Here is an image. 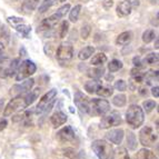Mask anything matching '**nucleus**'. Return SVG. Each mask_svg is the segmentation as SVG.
Here are the masks:
<instances>
[{
  "instance_id": "nucleus-1",
  "label": "nucleus",
  "mask_w": 159,
  "mask_h": 159,
  "mask_svg": "<svg viewBox=\"0 0 159 159\" xmlns=\"http://www.w3.org/2000/svg\"><path fill=\"white\" fill-rule=\"evenodd\" d=\"M40 89H36V90L31 91L29 90L28 93H26L25 95H19L17 96L16 98L11 99L8 102V105L6 106L5 110H3V116L8 117L11 116L12 114L17 111H20V110H24L28 106H30L32 102H34L38 97V93H39Z\"/></svg>"
},
{
  "instance_id": "nucleus-2",
  "label": "nucleus",
  "mask_w": 159,
  "mask_h": 159,
  "mask_svg": "<svg viewBox=\"0 0 159 159\" xmlns=\"http://www.w3.org/2000/svg\"><path fill=\"white\" fill-rule=\"evenodd\" d=\"M126 120L127 124L133 128V129H137L143 124L145 120V112L143 109L138 105H131L128 108L127 112H126Z\"/></svg>"
},
{
  "instance_id": "nucleus-3",
  "label": "nucleus",
  "mask_w": 159,
  "mask_h": 159,
  "mask_svg": "<svg viewBox=\"0 0 159 159\" xmlns=\"http://www.w3.org/2000/svg\"><path fill=\"white\" fill-rule=\"evenodd\" d=\"M19 66V59H10V58H0V78L11 77L16 75L17 69Z\"/></svg>"
},
{
  "instance_id": "nucleus-4",
  "label": "nucleus",
  "mask_w": 159,
  "mask_h": 159,
  "mask_svg": "<svg viewBox=\"0 0 159 159\" xmlns=\"http://www.w3.org/2000/svg\"><path fill=\"white\" fill-rule=\"evenodd\" d=\"M57 96V90L56 89H51L48 93H46L45 95L41 97V99L38 102L37 107H36V112L37 114H45L48 112L51 109V107L53 106L55 99Z\"/></svg>"
},
{
  "instance_id": "nucleus-5",
  "label": "nucleus",
  "mask_w": 159,
  "mask_h": 159,
  "mask_svg": "<svg viewBox=\"0 0 159 159\" xmlns=\"http://www.w3.org/2000/svg\"><path fill=\"white\" fill-rule=\"evenodd\" d=\"M93 152L96 156L98 157V159H109V157L112 155V147L109 143L102 139H97L91 145Z\"/></svg>"
},
{
  "instance_id": "nucleus-6",
  "label": "nucleus",
  "mask_w": 159,
  "mask_h": 159,
  "mask_svg": "<svg viewBox=\"0 0 159 159\" xmlns=\"http://www.w3.org/2000/svg\"><path fill=\"white\" fill-rule=\"evenodd\" d=\"M158 140V135L155 133V130L149 126H145L143 129L139 131V141L143 146L146 148L148 147H154L155 143Z\"/></svg>"
},
{
  "instance_id": "nucleus-7",
  "label": "nucleus",
  "mask_w": 159,
  "mask_h": 159,
  "mask_svg": "<svg viewBox=\"0 0 159 159\" xmlns=\"http://www.w3.org/2000/svg\"><path fill=\"white\" fill-rule=\"evenodd\" d=\"M36 70H37V67L31 60H24L17 69L16 80L20 81V80H24L26 78H29L30 76H32L36 72Z\"/></svg>"
},
{
  "instance_id": "nucleus-8",
  "label": "nucleus",
  "mask_w": 159,
  "mask_h": 159,
  "mask_svg": "<svg viewBox=\"0 0 159 159\" xmlns=\"http://www.w3.org/2000/svg\"><path fill=\"white\" fill-rule=\"evenodd\" d=\"M110 110V103L106 99H93L90 100V106H89V112L88 114L93 116H101L105 115Z\"/></svg>"
},
{
  "instance_id": "nucleus-9",
  "label": "nucleus",
  "mask_w": 159,
  "mask_h": 159,
  "mask_svg": "<svg viewBox=\"0 0 159 159\" xmlns=\"http://www.w3.org/2000/svg\"><path fill=\"white\" fill-rule=\"evenodd\" d=\"M120 124H121L120 114L118 111H111L107 115H103V117L100 120V124H99V127L101 129H108V128L119 126Z\"/></svg>"
},
{
  "instance_id": "nucleus-10",
  "label": "nucleus",
  "mask_w": 159,
  "mask_h": 159,
  "mask_svg": "<svg viewBox=\"0 0 159 159\" xmlns=\"http://www.w3.org/2000/svg\"><path fill=\"white\" fill-rule=\"evenodd\" d=\"M56 58L60 62H67L74 58V48L70 43H60L57 48Z\"/></svg>"
},
{
  "instance_id": "nucleus-11",
  "label": "nucleus",
  "mask_w": 159,
  "mask_h": 159,
  "mask_svg": "<svg viewBox=\"0 0 159 159\" xmlns=\"http://www.w3.org/2000/svg\"><path fill=\"white\" fill-rule=\"evenodd\" d=\"M61 18H62V17H61L58 12L53 13V15H51L50 17H48V18L43 19V21L40 22V25L38 26L37 31L38 32H43V31H48V30L52 29L53 27L56 26V25L60 21Z\"/></svg>"
},
{
  "instance_id": "nucleus-12",
  "label": "nucleus",
  "mask_w": 159,
  "mask_h": 159,
  "mask_svg": "<svg viewBox=\"0 0 159 159\" xmlns=\"http://www.w3.org/2000/svg\"><path fill=\"white\" fill-rule=\"evenodd\" d=\"M76 106L79 108V110L81 112H85V114H88L89 112V106H90V100L88 98L87 96L84 95L80 91H77L75 93V99H74Z\"/></svg>"
},
{
  "instance_id": "nucleus-13",
  "label": "nucleus",
  "mask_w": 159,
  "mask_h": 159,
  "mask_svg": "<svg viewBox=\"0 0 159 159\" xmlns=\"http://www.w3.org/2000/svg\"><path fill=\"white\" fill-rule=\"evenodd\" d=\"M34 84V80L32 78L30 79H27L26 81H24L22 84H18V85H15L11 88V93L12 95H22V93H28L29 90H31L32 86Z\"/></svg>"
},
{
  "instance_id": "nucleus-14",
  "label": "nucleus",
  "mask_w": 159,
  "mask_h": 159,
  "mask_svg": "<svg viewBox=\"0 0 159 159\" xmlns=\"http://www.w3.org/2000/svg\"><path fill=\"white\" fill-rule=\"evenodd\" d=\"M56 138L60 143H69L75 139V131L70 126H66L57 133Z\"/></svg>"
},
{
  "instance_id": "nucleus-15",
  "label": "nucleus",
  "mask_w": 159,
  "mask_h": 159,
  "mask_svg": "<svg viewBox=\"0 0 159 159\" xmlns=\"http://www.w3.org/2000/svg\"><path fill=\"white\" fill-rule=\"evenodd\" d=\"M131 10H133V3L130 2V0H122L121 2H119L117 6L116 12L119 17L124 18V17L129 16L131 13Z\"/></svg>"
},
{
  "instance_id": "nucleus-16",
  "label": "nucleus",
  "mask_w": 159,
  "mask_h": 159,
  "mask_svg": "<svg viewBox=\"0 0 159 159\" xmlns=\"http://www.w3.org/2000/svg\"><path fill=\"white\" fill-rule=\"evenodd\" d=\"M124 136H125V133L122 129H112L109 133H107L106 138L115 145H120L124 139Z\"/></svg>"
},
{
  "instance_id": "nucleus-17",
  "label": "nucleus",
  "mask_w": 159,
  "mask_h": 159,
  "mask_svg": "<svg viewBox=\"0 0 159 159\" xmlns=\"http://www.w3.org/2000/svg\"><path fill=\"white\" fill-rule=\"evenodd\" d=\"M50 121L55 128H58L66 124L67 121V115L64 114L62 111H57L50 117Z\"/></svg>"
},
{
  "instance_id": "nucleus-18",
  "label": "nucleus",
  "mask_w": 159,
  "mask_h": 159,
  "mask_svg": "<svg viewBox=\"0 0 159 159\" xmlns=\"http://www.w3.org/2000/svg\"><path fill=\"white\" fill-rule=\"evenodd\" d=\"M133 39V32L131 31H124L121 34H119V36L117 37L116 43L118 46H125L131 41Z\"/></svg>"
},
{
  "instance_id": "nucleus-19",
  "label": "nucleus",
  "mask_w": 159,
  "mask_h": 159,
  "mask_svg": "<svg viewBox=\"0 0 159 159\" xmlns=\"http://www.w3.org/2000/svg\"><path fill=\"white\" fill-rule=\"evenodd\" d=\"M96 93L98 96H100V97L107 98V97H110L114 93V87H111V86L109 85H101L100 84V86L98 87Z\"/></svg>"
},
{
  "instance_id": "nucleus-20",
  "label": "nucleus",
  "mask_w": 159,
  "mask_h": 159,
  "mask_svg": "<svg viewBox=\"0 0 159 159\" xmlns=\"http://www.w3.org/2000/svg\"><path fill=\"white\" fill-rule=\"evenodd\" d=\"M93 52H95V48H93V46H87V47L82 48L81 50L79 51L78 58H79L80 60H87V59H89L93 56Z\"/></svg>"
},
{
  "instance_id": "nucleus-21",
  "label": "nucleus",
  "mask_w": 159,
  "mask_h": 159,
  "mask_svg": "<svg viewBox=\"0 0 159 159\" xmlns=\"http://www.w3.org/2000/svg\"><path fill=\"white\" fill-rule=\"evenodd\" d=\"M40 0H24V3H22V10L26 13L32 12V10L36 9L38 5H39Z\"/></svg>"
},
{
  "instance_id": "nucleus-22",
  "label": "nucleus",
  "mask_w": 159,
  "mask_h": 159,
  "mask_svg": "<svg viewBox=\"0 0 159 159\" xmlns=\"http://www.w3.org/2000/svg\"><path fill=\"white\" fill-rule=\"evenodd\" d=\"M13 27H15L17 31H18L19 34H21L25 38H29V34H30V32H31V28H30L29 26H27L24 21L15 25Z\"/></svg>"
},
{
  "instance_id": "nucleus-23",
  "label": "nucleus",
  "mask_w": 159,
  "mask_h": 159,
  "mask_svg": "<svg viewBox=\"0 0 159 159\" xmlns=\"http://www.w3.org/2000/svg\"><path fill=\"white\" fill-rule=\"evenodd\" d=\"M136 159H157L155 154L147 148H143L136 154Z\"/></svg>"
},
{
  "instance_id": "nucleus-24",
  "label": "nucleus",
  "mask_w": 159,
  "mask_h": 159,
  "mask_svg": "<svg viewBox=\"0 0 159 159\" xmlns=\"http://www.w3.org/2000/svg\"><path fill=\"white\" fill-rule=\"evenodd\" d=\"M106 61H107V56H106V55H105L103 52H99V53H97V55H95V56L93 57L90 64L93 65V66L99 67V66H102L103 64H106Z\"/></svg>"
},
{
  "instance_id": "nucleus-25",
  "label": "nucleus",
  "mask_w": 159,
  "mask_h": 159,
  "mask_svg": "<svg viewBox=\"0 0 159 159\" xmlns=\"http://www.w3.org/2000/svg\"><path fill=\"white\" fill-rule=\"evenodd\" d=\"M100 84L101 82H99L98 80L91 79V80H89V81L86 82L85 89L87 90V93H96V91H97L98 87L100 86Z\"/></svg>"
},
{
  "instance_id": "nucleus-26",
  "label": "nucleus",
  "mask_w": 159,
  "mask_h": 159,
  "mask_svg": "<svg viewBox=\"0 0 159 159\" xmlns=\"http://www.w3.org/2000/svg\"><path fill=\"white\" fill-rule=\"evenodd\" d=\"M81 10V5H76L69 12V20L71 22H76L79 18V13Z\"/></svg>"
},
{
  "instance_id": "nucleus-27",
  "label": "nucleus",
  "mask_w": 159,
  "mask_h": 159,
  "mask_svg": "<svg viewBox=\"0 0 159 159\" xmlns=\"http://www.w3.org/2000/svg\"><path fill=\"white\" fill-rule=\"evenodd\" d=\"M143 77H145V75L140 71V68H134L131 70V78L135 80L136 84H140V82L143 81Z\"/></svg>"
},
{
  "instance_id": "nucleus-28",
  "label": "nucleus",
  "mask_w": 159,
  "mask_h": 159,
  "mask_svg": "<svg viewBox=\"0 0 159 159\" xmlns=\"http://www.w3.org/2000/svg\"><path fill=\"white\" fill-rule=\"evenodd\" d=\"M158 60H159L158 53H157V52H150V53H148L146 57H145V59H143V64L157 65V64H158Z\"/></svg>"
},
{
  "instance_id": "nucleus-29",
  "label": "nucleus",
  "mask_w": 159,
  "mask_h": 159,
  "mask_svg": "<svg viewBox=\"0 0 159 159\" xmlns=\"http://www.w3.org/2000/svg\"><path fill=\"white\" fill-rule=\"evenodd\" d=\"M127 143H128V148L130 150H135L137 148V139H136V136L134 133H128L127 135Z\"/></svg>"
},
{
  "instance_id": "nucleus-30",
  "label": "nucleus",
  "mask_w": 159,
  "mask_h": 159,
  "mask_svg": "<svg viewBox=\"0 0 159 159\" xmlns=\"http://www.w3.org/2000/svg\"><path fill=\"white\" fill-rule=\"evenodd\" d=\"M122 68V62L118 59H112L108 65V69L110 72H116Z\"/></svg>"
},
{
  "instance_id": "nucleus-31",
  "label": "nucleus",
  "mask_w": 159,
  "mask_h": 159,
  "mask_svg": "<svg viewBox=\"0 0 159 159\" xmlns=\"http://www.w3.org/2000/svg\"><path fill=\"white\" fill-rule=\"evenodd\" d=\"M68 30H69V22L64 20V21H61L60 26H59V30H58V34H59V38H65L68 34Z\"/></svg>"
},
{
  "instance_id": "nucleus-32",
  "label": "nucleus",
  "mask_w": 159,
  "mask_h": 159,
  "mask_svg": "<svg viewBox=\"0 0 159 159\" xmlns=\"http://www.w3.org/2000/svg\"><path fill=\"white\" fill-rule=\"evenodd\" d=\"M156 37V34L152 29H147L146 31L143 34V41L145 43H150Z\"/></svg>"
},
{
  "instance_id": "nucleus-33",
  "label": "nucleus",
  "mask_w": 159,
  "mask_h": 159,
  "mask_svg": "<svg viewBox=\"0 0 159 159\" xmlns=\"http://www.w3.org/2000/svg\"><path fill=\"white\" fill-rule=\"evenodd\" d=\"M112 159H130V157L125 148H118L115 150Z\"/></svg>"
},
{
  "instance_id": "nucleus-34",
  "label": "nucleus",
  "mask_w": 159,
  "mask_h": 159,
  "mask_svg": "<svg viewBox=\"0 0 159 159\" xmlns=\"http://www.w3.org/2000/svg\"><path fill=\"white\" fill-rule=\"evenodd\" d=\"M127 102V98H126L125 95H117L112 99V103H114L116 107H124Z\"/></svg>"
},
{
  "instance_id": "nucleus-35",
  "label": "nucleus",
  "mask_w": 159,
  "mask_h": 159,
  "mask_svg": "<svg viewBox=\"0 0 159 159\" xmlns=\"http://www.w3.org/2000/svg\"><path fill=\"white\" fill-rule=\"evenodd\" d=\"M103 75V68H95L88 70V76L93 79H99L102 77Z\"/></svg>"
},
{
  "instance_id": "nucleus-36",
  "label": "nucleus",
  "mask_w": 159,
  "mask_h": 159,
  "mask_svg": "<svg viewBox=\"0 0 159 159\" xmlns=\"http://www.w3.org/2000/svg\"><path fill=\"white\" fill-rule=\"evenodd\" d=\"M52 5H53V0H43V1H41V3L39 6V12L40 13L46 12Z\"/></svg>"
},
{
  "instance_id": "nucleus-37",
  "label": "nucleus",
  "mask_w": 159,
  "mask_h": 159,
  "mask_svg": "<svg viewBox=\"0 0 159 159\" xmlns=\"http://www.w3.org/2000/svg\"><path fill=\"white\" fill-rule=\"evenodd\" d=\"M115 89H117L118 91H121V93H124V91H126V89H127V84H126L125 80L122 79H119L117 80L116 82H115Z\"/></svg>"
},
{
  "instance_id": "nucleus-38",
  "label": "nucleus",
  "mask_w": 159,
  "mask_h": 159,
  "mask_svg": "<svg viewBox=\"0 0 159 159\" xmlns=\"http://www.w3.org/2000/svg\"><path fill=\"white\" fill-rule=\"evenodd\" d=\"M143 109H145V111L150 112V111H152L155 109V107H156V102H155L154 100H146V101H143Z\"/></svg>"
},
{
  "instance_id": "nucleus-39",
  "label": "nucleus",
  "mask_w": 159,
  "mask_h": 159,
  "mask_svg": "<svg viewBox=\"0 0 159 159\" xmlns=\"http://www.w3.org/2000/svg\"><path fill=\"white\" fill-rule=\"evenodd\" d=\"M64 155L66 157H68L69 159H76L77 158V152H76V150L72 149V148L64 149Z\"/></svg>"
},
{
  "instance_id": "nucleus-40",
  "label": "nucleus",
  "mask_w": 159,
  "mask_h": 159,
  "mask_svg": "<svg viewBox=\"0 0 159 159\" xmlns=\"http://www.w3.org/2000/svg\"><path fill=\"white\" fill-rule=\"evenodd\" d=\"M69 10H70V5H69V3H66V5L62 6L61 8H59L58 10H57V12H58L59 15H60V16L62 17V18H64V17L66 16L67 12H68Z\"/></svg>"
},
{
  "instance_id": "nucleus-41",
  "label": "nucleus",
  "mask_w": 159,
  "mask_h": 159,
  "mask_svg": "<svg viewBox=\"0 0 159 159\" xmlns=\"http://www.w3.org/2000/svg\"><path fill=\"white\" fill-rule=\"evenodd\" d=\"M90 31H91V28L89 26H85L81 28V38L82 39H87L89 37V34H90Z\"/></svg>"
},
{
  "instance_id": "nucleus-42",
  "label": "nucleus",
  "mask_w": 159,
  "mask_h": 159,
  "mask_svg": "<svg viewBox=\"0 0 159 159\" xmlns=\"http://www.w3.org/2000/svg\"><path fill=\"white\" fill-rule=\"evenodd\" d=\"M133 62H134V65H135L136 68H141V66H143V65H141L143 62H141V60H140V57H135Z\"/></svg>"
},
{
  "instance_id": "nucleus-43",
  "label": "nucleus",
  "mask_w": 159,
  "mask_h": 159,
  "mask_svg": "<svg viewBox=\"0 0 159 159\" xmlns=\"http://www.w3.org/2000/svg\"><path fill=\"white\" fill-rule=\"evenodd\" d=\"M159 88H158V86H155L152 89H151V93H152V96L154 97H156V98H158L159 97Z\"/></svg>"
},
{
  "instance_id": "nucleus-44",
  "label": "nucleus",
  "mask_w": 159,
  "mask_h": 159,
  "mask_svg": "<svg viewBox=\"0 0 159 159\" xmlns=\"http://www.w3.org/2000/svg\"><path fill=\"white\" fill-rule=\"evenodd\" d=\"M7 125H8V122H7V120L6 119L0 120V131H2V130L7 127Z\"/></svg>"
},
{
  "instance_id": "nucleus-45",
  "label": "nucleus",
  "mask_w": 159,
  "mask_h": 159,
  "mask_svg": "<svg viewBox=\"0 0 159 159\" xmlns=\"http://www.w3.org/2000/svg\"><path fill=\"white\" fill-rule=\"evenodd\" d=\"M103 5H105V8L108 9V8H110V7H111L112 5H114V1H112V0H106Z\"/></svg>"
},
{
  "instance_id": "nucleus-46",
  "label": "nucleus",
  "mask_w": 159,
  "mask_h": 159,
  "mask_svg": "<svg viewBox=\"0 0 159 159\" xmlns=\"http://www.w3.org/2000/svg\"><path fill=\"white\" fill-rule=\"evenodd\" d=\"M139 93H140L141 96H147L148 95V91H147L146 88H140V90H139Z\"/></svg>"
},
{
  "instance_id": "nucleus-47",
  "label": "nucleus",
  "mask_w": 159,
  "mask_h": 159,
  "mask_svg": "<svg viewBox=\"0 0 159 159\" xmlns=\"http://www.w3.org/2000/svg\"><path fill=\"white\" fill-rule=\"evenodd\" d=\"M3 50H5V46H3L2 43H0V57H1V55H2Z\"/></svg>"
},
{
  "instance_id": "nucleus-48",
  "label": "nucleus",
  "mask_w": 159,
  "mask_h": 159,
  "mask_svg": "<svg viewBox=\"0 0 159 159\" xmlns=\"http://www.w3.org/2000/svg\"><path fill=\"white\" fill-rule=\"evenodd\" d=\"M67 0H60V2H66Z\"/></svg>"
}]
</instances>
